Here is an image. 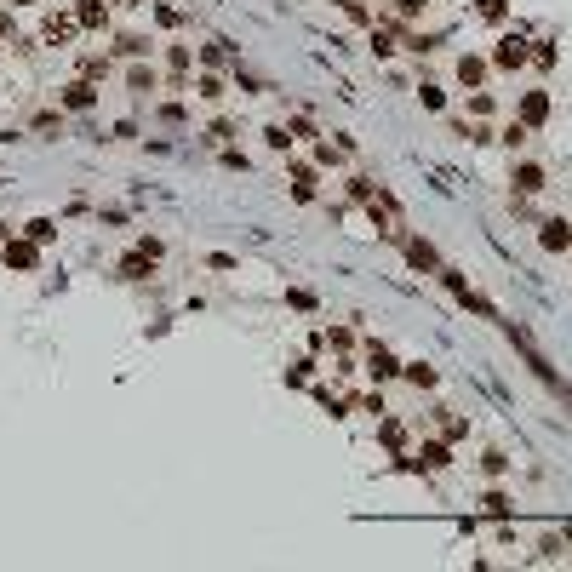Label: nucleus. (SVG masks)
<instances>
[{
    "instance_id": "1",
    "label": "nucleus",
    "mask_w": 572,
    "mask_h": 572,
    "mask_svg": "<svg viewBox=\"0 0 572 572\" xmlns=\"http://www.w3.org/2000/svg\"><path fill=\"white\" fill-rule=\"evenodd\" d=\"M498 63H504V69H515V63H526V46H521V40H504V52H498Z\"/></svg>"
},
{
    "instance_id": "2",
    "label": "nucleus",
    "mask_w": 572,
    "mask_h": 572,
    "mask_svg": "<svg viewBox=\"0 0 572 572\" xmlns=\"http://www.w3.org/2000/svg\"><path fill=\"white\" fill-rule=\"evenodd\" d=\"M544 246H572V229L566 224H544Z\"/></svg>"
},
{
    "instance_id": "3",
    "label": "nucleus",
    "mask_w": 572,
    "mask_h": 572,
    "mask_svg": "<svg viewBox=\"0 0 572 572\" xmlns=\"http://www.w3.org/2000/svg\"><path fill=\"white\" fill-rule=\"evenodd\" d=\"M515 184H521V189H544V172H538V166H521Z\"/></svg>"
},
{
    "instance_id": "4",
    "label": "nucleus",
    "mask_w": 572,
    "mask_h": 572,
    "mask_svg": "<svg viewBox=\"0 0 572 572\" xmlns=\"http://www.w3.org/2000/svg\"><path fill=\"white\" fill-rule=\"evenodd\" d=\"M80 23H86V29L103 23V6H98V0H86V6H80Z\"/></svg>"
},
{
    "instance_id": "5",
    "label": "nucleus",
    "mask_w": 572,
    "mask_h": 572,
    "mask_svg": "<svg viewBox=\"0 0 572 572\" xmlns=\"http://www.w3.org/2000/svg\"><path fill=\"white\" fill-rule=\"evenodd\" d=\"M86 103H92V86H86V80L69 86V109H86Z\"/></svg>"
}]
</instances>
